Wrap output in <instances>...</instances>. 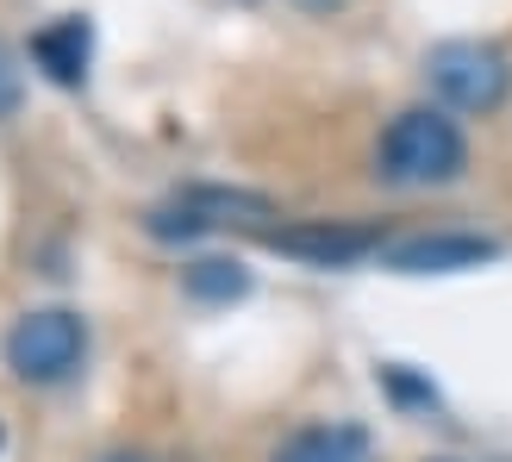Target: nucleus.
Returning a JSON list of instances; mask_svg holds the SVG:
<instances>
[{"mask_svg": "<svg viewBox=\"0 0 512 462\" xmlns=\"http://www.w3.org/2000/svg\"><path fill=\"white\" fill-rule=\"evenodd\" d=\"M100 462H144L138 450H113V456H100Z\"/></svg>", "mask_w": 512, "mask_h": 462, "instance_id": "nucleus-10", "label": "nucleus"}, {"mask_svg": "<svg viewBox=\"0 0 512 462\" xmlns=\"http://www.w3.org/2000/svg\"><path fill=\"white\" fill-rule=\"evenodd\" d=\"M88 356V325L69 313V306H38L7 331V369L32 388H50V381H69Z\"/></svg>", "mask_w": 512, "mask_h": 462, "instance_id": "nucleus-3", "label": "nucleus"}, {"mask_svg": "<svg viewBox=\"0 0 512 462\" xmlns=\"http://www.w3.org/2000/svg\"><path fill=\"white\" fill-rule=\"evenodd\" d=\"M381 175L394 188H444L469 169V144L456 132V119L438 107H406L388 132H381Z\"/></svg>", "mask_w": 512, "mask_h": 462, "instance_id": "nucleus-1", "label": "nucleus"}, {"mask_svg": "<svg viewBox=\"0 0 512 462\" xmlns=\"http://www.w3.org/2000/svg\"><path fill=\"white\" fill-rule=\"evenodd\" d=\"M25 100V69H19V50L0 38V119H13Z\"/></svg>", "mask_w": 512, "mask_h": 462, "instance_id": "nucleus-9", "label": "nucleus"}, {"mask_svg": "<svg viewBox=\"0 0 512 462\" xmlns=\"http://www.w3.org/2000/svg\"><path fill=\"white\" fill-rule=\"evenodd\" d=\"M425 75H431V88H438L456 113H494V107H506V94H512L506 50L500 44H481V38H444V44H431Z\"/></svg>", "mask_w": 512, "mask_h": 462, "instance_id": "nucleus-2", "label": "nucleus"}, {"mask_svg": "<svg viewBox=\"0 0 512 462\" xmlns=\"http://www.w3.org/2000/svg\"><path fill=\"white\" fill-rule=\"evenodd\" d=\"M263 244L281 256H300V263H319V269H344V263H363V256L381 250V231L338 225V219H300V225H269Z\"/></svg>", "mask_w": 512, "mask_h": 462, "instance_id": "nucleus-4", "label": "nucleus"}, {"mask_svg": "<svg viewBox=\"0 0 512 462\" xmlns=\"http://www.w3.org/2000/svg\"><path fill=\"white\" fill-rule=\"evenodd\" d=\"M88 57H94V32H88L82 13L44 25V32L32 38V63H38L57 88H82V82H88Z\"/></svg>", "mask_w": 512, "mask_h": 462, "instance_id": "nucleus-6", "label": "nucleus"}, {"mask_svg": "<svg viewBox=\"0 0 512 462\" xmlns=\"http://www.w3.org/2000/svg\"><path fill=\"white\" fill-rule=\"evenodd\" d=\"M0 444H7V431H0Z\"/></svg>", "mask_w": 512, "mask_h": 462, "instance_id": "nucleus-11", "label": "nucleus"}, {"mask_svg": "<svg viewBox=\"0 0 512 462\" xmlns=\"http://www.w3.org/2000/svg\"><path fill=\"white\" fill-rule=\"evenodd\" d=\"M494 263L488 238H469V231H438V238H413L388 250V269L400 275H456V269H481Z\"/></svg>", "mask_w": 512, "mask_h": 462, "instance_id": "nucleus-5", "label": "nucleus"}, {"mask_svg": "<svg viewBox=\"0 0 512 462\" xmlns=\"http://www.w3.org/2000/svg\"><path fill=\"white\" fill-rule=\"evenodd\" d=\"M182 288H188V300H200V306H225V300H244V294H250V275H244V263L207 256V263H194V269L182 275Z\"/></svg>", "mask_w": 512, "mask_h": 462, "instance_id": "nucleus-8", "label": "nucleus"}, {"mask_svg": "<svg viewBox=\"0 0 512 462\" xmlns=\"http://www.w3.org/2000/svg\"><path fill=\"white\" fill-rule=\"evenodd\" d=\"M269 462H375V438L350 419H331V425H306L281 444Z\"/></svg>", "mask_w": 512, "mask_h": 462, "instance_id": "nucleus-7", "label": "nucleus"}]
</instances>
